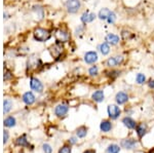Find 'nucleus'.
Instances as JSON below:
<instances>
[{
  "label": "nucleus",
  "instance_id": "nucleus-1",
  "mask_svg": "<svg viewBox=\"0 0 154 153\" xmlns=\"http://www.w3.org/2000/svg\"><path fill=\"white\" fill-rule=\"evenodd\" d=\"M33 37L38 42H45V41H48L51 37V33L48 29L40 28V27H39V28H36L35 30H34Z\"/></svg>",
  "mask_w": 154,
  "mask_h": 153
},
{
  "label": "nucleus",
  "instance_id": "nucleus-2",
  "mask_svg": "<svg viewBox=\"0 0 154 153\" xmlns=\"http://www.w3.org/2000/svg\"><path fill=\"white\" fill-rule=\"evenodd\" d=\"M125 62V57L122 55H116V56H112L110 58H108L105 62V65L108 68L110 69H114L116 67H119L121 66Z\"/></svg>",
  "mask_w": 154,
  "mask_h": 153
},
{
  "label": "nucleus",
  "instance_id": "nucleus-3",
  "mask_svg": "<svg viewBox=\"0 0 154 153\" xmlns=\"http://www.w3.org/2000/svg\"><path fill=\"white\" fill-rule=\"evenodd\" d=\"M65 7L69 14H77L81 8V1L80 0H67L65 3Z\"/></svg>",
  "mask_w": 154,
  "mask_h": 153
},
{
  "label": "nucleus",
  "instance_id": "nucleus-4",
  "mask_svg": "<svg viewBox=\"0 0 154 153\" xmlns=\"http://www.w3.org/2000/svg\"><path fill=\"white\" fill-rule=\"evenodd\" d=\"M83 60L88 65H95L99 60V55L95 50H89L86 51L83 56Z\"/></svg>",
  "mask_w": 154,
  "mask_h": 153
},
{
  "label": "nucleus",
  "instance_id": "nucleus-5",
  "mask_svg": "<svg viewBox=\"0 0 154 153\" xmlns=\"http://www.w3.org/2000/svg\"><path fill=\"white\" fill-rule=\"evenodd\" d=\"M98 18V16L95 14V12H91V11H84L80 17V21L81 23L86 25V24H89V23H93L95 20Z\"/></svg>",
  "mask_w": 154,
  "mask_h": 153
},
{
  "label": "nucleus",
  "instance_id": "nucleus-6",
  "mask_svg": "<svg viewBox=\"0 0 154 153\" xmlns=\"http://www.w3.org/2000/svg\"><path fill=\"white\" fill-rule=\"evenodd\" d=\"M121 40V37L117 35L115 33H108L105 36V41L108 44H110L111 46H115L120 42Z\"/></svg>",
  "mask_w": 154,
  "mask_h": 153
},
{
  "label": "nucleus",
  "instance_id": "nucleus-7",
  "mask_svg": "<svg viewBox=\"0 0 154 153\" xmlns=\"http://www.w3.org/2000/svg\"><path fill=\"white\" fill-rule=\"evenodd\" d=\"M56 38H57V41H58V42H61V43L67 42V41H69V39H70V34L65 30L60 29V30L57 31V33H56Z\"/></svg>",
  "mask_w": 154,
  "mask_h": 153
},
{
  "label": "nucleus",
  "instance_id": "nucleus-8",
  "mask_svg": "<svg viewBox=\"0 0 154 153\" xmlns=\"http://www.w3.org/2000/svg\"><path fill=\"white\" fill-rule=\"evenodd\" d=\"M30 86L36 93H42V90H43V84H42V82L35 77H32L30 79Z\"/></svg>",
  "mask_w": 154,
  "mask_h": 153
},
{
  "label": "nucleus",
  "instance_id": "nucleus-9",
  "mask_svg": "<svg viewBox=\"0 0 154 153\" xmlns=\"http://www.w3.org/2000/svg\"><path fill=\"white\" fill-rule=\"evenodd\" d=\"M107 111H108V114H109V116H110L111 119H116V118H117L121 113L120 108L116 105H109Z\"/></svg>",
  "mask_w": 154,
  "mask_h": 153
},
{
  "label": "nucleus",
  "instance_id": "nucleus-10",
  "mask_svg": "<svg viewBox=\"0 0 154 153\" xmlns=\"http://www.w3.org/2000/svg\"><path fill=\"white\" fill-rule=\"evenodd\" d=\"M68 110H69V107L65 104H60L54 108V113H56L57 116L59 117H63L68 113Z\"/></svg>",
  "mask_w": 154,
  "mask_h": 153
},
{
  "label": "nucleus",
  "instance_id": "nucleus-11",
  "mask_svg": "<svg viewBox=\"0 0 154 153\" xmlns=\"http://www.w3.org/2000/svg\"><path fill=\"white\" fill-rule=\"evenodd\" d=\"M98 50L100 51L102 56H108L111 51V45L107 43L106 41H104V42H102L98 45Z\"/></svg>",
  "mask_w": 154,
  "mask_h": 153
},
{
  "label": "nucleus",
  "instance_id": "nucleus-12",
  "mask_svg": "<svg viewBox=\"0 0 154 153\" xmlns=\"http://www.w3.org/2000/svg\"><path fill=\"white\" fill-rule=\"evenodd\" d=\"M115 101L118 105H123L125 104L128 101V93H125V92H118L115 96Z\"/></svg>",
  "mask_w": 154,
  "mask_h": 153
},
{
  "label": "nucleus",
  "instance_id": "nucleus-13",
  "mask_svg": "<svg viewBox=\"0 0 154 153\" xmlns=\"http://www.w3.org/2000/svg\"><path fill=\"white\" fill-rule=\"evenodd\" d=\"M111 12H112V11L109 9L108 7H103V8H101L100 11H99L97 16H98V19L101 20V21H107V19L109 18Z\"/></svg>",
  "mask_w": 154,
  "mask_h": 153
},
{
  "label": "nucleus",
  "instance_id": "nucleus-14",
  "mask_svg": "<svg viewBox=\"0 0 154 153\" xmlns=\"http://www.w3.org/2000/svg\"><path fill=\"white\" fill-rule=\"evenodd\" d=\"M23 102L26 105H32L35 102V96L31 92H27L23 95Z\"/></svg>",
  "mask_w": 154,
  "mask_h": 153
},
{
  "label": "nucleus",
  "instance_id": "nucleus-15",
  "mask_svg": "<svg viewBox=\"0 0 154 153\" xmlns=\"http://www.w3.org/2000/svg\"><path fill=\"white\" fill-rule=\"evenodd\" d=\"M91 98H93V100L95 101V102H97V103H101V102H103L104 99H105V95H104V92H103V90H96V92L93 93Z\"/></svg>",
  "mask_w": 154,
  "mask_h": 153
},
{
  "label": "nucleus",
  "instance_id": "nucleus-16",
  "mask_svg": "<svg viewBox=\"0 0 154 153\" xmlns=\"http://www.w3.org/2000/svg\"><path fill=\"white\" fill-rule=\"evenodd\" d=\"M120 37L121 39H123V40H131V39H133L134 37H135V34H133L131 31L126 30V29H123V30H121L120 32Z\"/></svg>",
  "mask_w": 154,
  "mask_h": 153
},
{
  "label": "nucleus",
  "instance_id": "nucleus-17",
  "mask_svg": "<svg viewBox=\"0 0 154 153\" xmlns=\"http://www.w3.org/2000/svg\"><path fill=\"white\" fill-rule=\"evenodd\" d=\"M122 123L125 125L126 127H128V129L133 130L136 127V121L134 119H131V117H125L122 119Z\"/></svg>",
  "mask_w": 154,
  "mask_h": 153
},
{
  "label": "nucleus",
  "instance_id": "nucleus-18",
  "mask_svg": "<svg viewBox=\"0 0 154 153\" xmlns=\"http://www.w3.org/2000/svg\"><path fill=\"white\" fill-rule=\"evenodd\" d=\"M146 130H147V125L146 123H139L137 125V134H138L139 138H142L146 133Z\"/></svg>",
  "mask_w": 154,
  "mask_h": 153
},
{
  "label": "nucleus",
  "instance_id": "nucleus-19",
  "mask_svg": "<svg viewBox=\"0 0 154 153\" xmlns=\"http://www.w3.org/2000/svg\"><path fill=\"white\" fill-rule=\"evenodd\" d=\"M100 129L102 130V132H109L111 129H112V124L109 120H104V121L101 122V125H100Z\"/></svg>",
  "mask_w": 154,
  "mask_h": 153
},
{
  "label": "nucleus",
  "instance_id": "nucleus-20",
  "mask_svg": "<svg viewBox=\"0 0 154 153\" xmlns=\"http://www.w3.org/2000/svg\"><path fill=\"white\" fill-rule=\"evenodd\" d=\"M136 145V141L135 140H123L122 142H121V146L126 148V149H133L134 147H135Z\"/></svg>",
  "mask_w": 154,
  "mask_h": 153
},
{
  "label": "nucleus",
  "instance_id": "nucleus-21",
  "mask_svg": "<svg viewBox=\"0 0 154 153\" xmlns=\"http://www.w3.org/2000/svg\"><path fill=\"white\" fill-rule=\"evenodd\" d=\"M11 107H12L11 101V100H8V99L4 100V102H3V112H4V114L8 113L9 111L11 110Z\"/></svg>",
  "mask_w": 154,
  "mask_h": 153
},
{
  "label": "nucleus",
  "instance_id": "nucleus-22",
  "mask_svg": "<svg viewBox=\"0 0 154 153\" xmlns=\"http://www.w3.org/2000/svg\"><path fill=\"white\" fill-rule=\"evenodd\" d=\"M4 125L7 127H14V125H16V119H14V117L8 116L7 118H5V120H4Z\"/></svg>",
  "mask_w": 154,
  "mask_h": 153
},
{
  "label": "nucleus",
  "instance_id": "nucleus-23",
  "mask_svg": "<svg viewBox=\"0 0 154 153\" xmlns=\"http://www.w3.org/2000/svg\"><path fill=\"white\" fill-rule=\"evenodd\" d=\"M88 74L89 76H91V77H96V76L99 75V67L97 65H94L91 66V68L88 69Z\"/></svg>",
  "mask_w": 154,
  "mask_h": 153
},
{
  "label": "nucleus",
  "instance_id": "nucleus-24",
  "mask_svg": "<svg viewBox=\"0 0 154 153\" xmlns=\"http://www.w3.org/2000/svg\"><path fill=\"white\" fill-rule=\"evenodd\" d=\"M136 81L138 84H143V83H145V81H146V76L144 75L143 73H138L136 76Z\"/></svg>",
  "mask_w": 154,
  "mask_h": 153
},
{
  "label": "nucleus",
  "instance_id": "nucleus-25",
  "mask_svg": "<svg viewBox=\"0 0 154 153\" xmlns=\"http://www.w3.org/2000/svg\"><path fill=\"white\" fill-rule=\"evenodd\" d=\"M116 20H117V16H116V14L112 11V12L110 14V16H109V18L107 19V23H108L109 25H113V24H115V22H116Z\"/></svg>",
  "mask_w": 154,
  "mask_h": 153
},
{
  "label": "nucleus",
  "instance_id": "nucleus-26",
  "mask_svg": "<svg viewBox=\"0 0 154 153\" xmlns=\"http://www.w3.org/2000/svg\"><path fill=\"white\" fill-rule=\"evenodd\" d=\"M106 73H107V76H109V77H111V78H116L120 75V71L114 70V69H111L110 71H108V72H106Z\"/></svg>",
  "mask_w": 154,
  "mask_h": 153
},
{
  "label": "nucleus",
  "instance_id": "nucleus-27",
  "mask_svg": "<svg viewBox=\"0 0 154 153\" xmlns=\"http://www.w3.org/2000/svg\"><path fill=\"white\" fill-rule=\"evenodd\" d=\"M17 144L21 145V146H26V147L29 146V143L26 140V137H25V136H23V137H20L19 139L17 140Z\"/></svg>",
  "mask_w": 154,
  "mask_h": 153
},
{
  "label": "nucleus",
  "instance_id": "nucleus-28",
  "mask_svg": "<svg viewBox=\"0 0 154 153\" xmlns=\"http://www.w3.org/2000/svg\"><path fill=\"white\" fill-rule=\"evenodd\" d=\"M120 148L117 145H110L107 149V153H118Z\"/></svg>",
  "mask_w": 154,
  "mask_h": 153
},
{
  "label": "nucleus",
  "instance_id": "nucleus-29",
  "mask_svg": "<svg viewBox=\"0 0 154 153\" xmlns=\"http://www.w3.org/2000/svg\"><path fill=\"white\" fill-rule=\"evenodd\" d=\"M86 133H88V130H86V127H79V129L77 130V136H78L79 138L85 137Z\"/></svg>",
  "mask_w": 154,
  "mask_h": 153
},
{
  "label": "nucleus",
  "instance_id": "nucleus-30",
  "mask_svg": "<svg viewBox=\"0 0 154 153\" xmlns=\"http://www.w3.org/2000/svg\"><path fill=\"white\" fill-rule=\"evenodd\" d=\"M84 30H85V25L82 24V25H80V26H78L76 28V30H75V34L77 36L78 35H81V34L83 33Z\"/></svg>",
  "mask_w": 154,
  "mask_h": 153
},
{
  "label": "nucleus",
  "instance_id": "nucleus-31",
  "mask_svg": "<svg viewBox=\"0 0 154 153\" xmlns=\"http://www.w3.org/2000/svg\"><path fill=\"white\" fill-rule=\"evenodd\" d=\"M59 153H71V148L69 146H64Z\"/></svg>",
  "mask_w": 154,
  "mask_h": 153
},
{
  "label": "nucleus",
  "instance_id": "nucleus-32",
  "mask_svg": "<svg viewBox=\"0 0 154 153\" xmlns=\"http://www.w3.org/2000/svg\"><path fill=\"white\" fill-rule=\"evenodd\" d=\"M43 151L45 152V153H51V151H53V149H51V147L49 146V145L44 144V145H43Z\"/></svg>",
  "mask_w": 154,
  "mask_h": 153
},
{
  "label": "nucleus",
  "instance_id": "nucleus-33",
  "mask_svg": "<svg viewBox=\"0 0 154 153\" xmlns=\"http://www.w3.org/2000/svg\"><path fill=\"white\" fill-rule=\"evenodd\" d=\"M7 140H8V133H7V130H4L3 132V143L4 144L7 142Z\"/></svg>",
  "mask_w": 154,
  "mask_h": 153
},
{
  "label": "nucleus",
  "instance_id": "nucleus-34",
  "mask_svg": "<svg viewBox=\"0 0 154 153\" xmlns=\"http://www.w3.org/2000/svg\"><path fill=\"white\" fill-rule=\"evenodd\" d=\"M148 86L150 88H152V90H154V79H150L148 82Z\"/></svg>",
  "mask_w": 154,
  "mask_h": 153
},
{
  "label": "nucleus",
  "instance_id": "nucleus-35",
  "mask_svg": "<svg viewBox=\"0 0 154 153\" xmlns=\"http://www.w3.org/2000/svg\"><path fill=\"white\" fill-rule=\"evenodd\" d=\"M84 153H96V152L94 151V150H86V151L84 152Z\"/></svg>",
  "mask_w": 154,
  "mask_h": 153
},
{
  "label": "nucleus",
  "instance_id": "nucleus-36",
  "mask_svg": "<svg viewBox=\"0 0 154 153\" xmlns=\"http://www.w3.org/2000/svg\"><path fill=\"white\" fill-rule=\"evenodd\" d=\"M71 142H72V143H73V144H74V143H75V142H76L75 138H71Z\"/></svg>",
  "mask_w": 154,
  "mask_h": 153
}]
</instances>
